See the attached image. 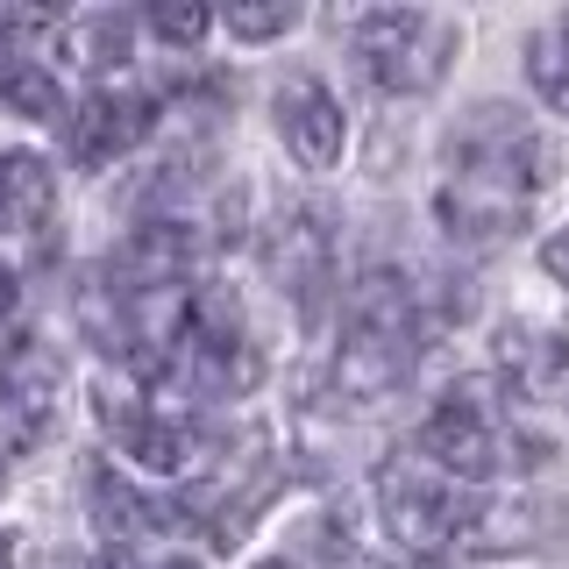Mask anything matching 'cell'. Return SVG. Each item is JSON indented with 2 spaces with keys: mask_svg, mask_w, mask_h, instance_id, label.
Listing matches in <instances>:
<instances>
[{
  "mask_svg": "<svg viewBox=\"0 0 569 569\" xmlns=\"http://www.w3.org/2000/svg\"><path fill=\"white\" fill-rule=\"evenodd\" d=\"M541 271H548V278H556L562 292H569V228H556V236L541 242Z\"/></svg>",
  "mask_w": 569,
  "mask_h": 569,
  "instance_id": "obj_21",
  "label": "cell"
},
{
  "mask_svg": "<svg viewBox=\"0 0 569 569\" xmlns=\"http://www.w3.org/2000/svg\"><path fill=\"white\" fill-rule=\"evenodd\" d=\"M58 385H64V363L36 342V335L0 349V441H8V449L43 441L50 413H58Z\"/></svg>",
  "mask_w": 569,
  "mask_h": 569,
  "instance_id": "obj_7",
  "label": "cell"
},
{
  "mask_svg": "<svg viewBox=\"0 0 569 569\" xmlns=\"http://www.w3.org/2000/svg\"><path fill=\"white\" fill-rule=\"evenodd\" d=\"M520 449H541V441H527L520 427L506 420V406L491 399V385H456L420 427V456L435 462L441 477H462V485H485V477L527 462Z\"/></svg>",
  "mask_w": 569,
  "mask_h": 569,
  "instance_id": "obj_3",
  "label": "cell"
},
{
  "mask_svg": "<svg viewBox=\"0 0 569 569\" xmlns=\"http://www.w3.org/2000/svg\"><path fill=\"white\" fill-rule=\"evenodd\" d=\"M8 307H14V271L0 263V313H8Z\"/></svg>",
  "mask_w": 569,
  "mask_h": 569,
  "instance_id": "obj_22",
  "label": "cell"
},
{
  "mask_svg": "<svg viewBox=\"0 0 569 569\" xmlns=\"http://www.w3.org/2000/svg\"><path fill=\"white\" fill-rule=\"evenodd\" d=\"M299 22L292 0H236L228 8V36H242V43H271V36H284Z\"/></svg>",
  "mask_w": 569,
  "mask_h": 569,
  "instance_id": "obj_19",
  "label": "cell"
},
{
  "mask_svg": "<svg viewBox=\"0 0 569 569\" xmlns=\"http://www.w3.org/2000/svg\"><path fill=\"white\" fill-rule=\"evenodd\" d=\"M150 29L164 36V43L186 50V43H200V36L213 29V14L207 8H186V0H178V8H171V0H157V8H150Z\"/></svg>",
  "mask_w": 569,
  "mask_h": 569,
  "instance_id": "obj_20",
  "label": "cell"
},
{
  "mask_svg": "<svg viewBox=\"0 0 569 569\" xmlns=\"http://www.w3.org/2000/svg\"><path fill=\"white\" fill-rule=\"evenodd\" d=\"M498 363H506L512 391L541 406H569V335H548V328H506L498 342Z\"/></svg>",
  "mask_w": 569,
  "mask_h": 569,
  "instance_id": "obj_13",
  "label": "cell"
},
{
  "mask_svg": "<svg viewBox=\"0 0 569 569\" xmlns=\"http://www.w3.org/2000/svg\"><path fill=\"white\" fill-rule=\"evenodd\" d=\"M263 263H271L278 292L313 320L320 299H328V284H335V236H328V221H320L313 207H292L271 236H263Z\"/></svg>",
  "mask_w": 569,
  "mask_h": 569,
  "instance_id": "obj_8",
  "label": "cell"
},
{
  "mask_svg": "<svg viewBox=\"0 0 569 569\" xmlns=\"http://www.w3.org/2000/svg\"><path fill=\"white\" fill-rule=\"evenodd\" d=\"M349 36L378 93H435L462 43V29L449 14H427V8H370V14H356Z\"/></svg>",
  "mask_w": 569,
  "mask_h": 569,
  "instance_id": "obj_4",
  "label": "cell"
},
{
  "mask_svg": "<svg viewBox=\"0 0 569 569\" xmlns=\"http://www.w3.org/2000/svg\"><path fill=\"white\" fill-rule=\"evenodd\" d=\"M150 569H186V562H150Z\"/></svg>",
  "mask_w": 569,
  "mask_h": 569,
  "instance_id": "obj_25",
  "label": "cell"
},
{
  "mask_svg": "<svg viewBox=\"0 0 569 569\" xmlns=\"http://www.w3.org/2000/svg\"><path fill=\"white\" fill-rule=\"evenodd\" d=\"M86 506H93V527L107 548H136V541H157L178 512L157 506V498H142L129 477H114L107 462H86Z\"/></svg>",
  "mask_w": 569,
  "mask_h": 569,
  "instance_id": "obj_12",
  "label": "cell"
},
{
  "mask_svg": "<svg viewBox=\"0 0 569 569\" xmlns=\"http://www.w3.org/2000/svg\"><path fill=\"white\" fill-rule=\"evenodd\" d=\"M420 356V313H413V284L399 271H363L349 284L342 307V349H335V391L349 406H378L406 385Z\"/></svg>",
  "mask_w": 569,
  "mask_h": 569,
  "instance_id": "obj_2",
  "label": "cell"
},
{
  "mask_svg": "<svg viewBox=\"0 0 569 569\" xmlns=\"http://www.w3.org/2000/svg\"><path fill=\"white\" fill-rule=\"evenodd\" d=\"M413 569H449V562H413Z\"/></svg>",
  "mask_w": 569,
  "mask_h": 569,
  "instance_id": "obj_24",
  "label": "cell"
},
{
  "mask_svg": "<svg viewBox=\"0 0 569 569\" xmlns=\"http://www.w3.org/2000/svg\"><path fill=\"white\" fill-rule=\"evenodd\" d=\"M378 512H385V533L399 548H413V556L435 562V548H449L470 533L477 512L456 498V485L441 470H420L413 456H399V462H385L378 470Z\"/></svg>",
  "mask_w": 569,
  "mask_h": 569,
  "instance_id": "obj_5",
  "label": "cell"
},
{
  "mask_svg": "<svg viewBox=\"0 0 569 569\" xmlns=\"http://www.w3.org/2000/svg\"><path fill=\"white\" fill-rule=\"evenodd\" d=\"M0 100L22 107L29 121H58V114H64V86H58V71H43V64H29V58L0 71Z\"/></svg>",
  "mask_w": 569,
  "mask_h": 569,
  "instance_id": "obj_18",
  "label": "cell"
},
{
  "mask_svg": "<svg viewBox=\"0 0 569 569\" xmlns=\"http://www.w3.org/2000/svg\"><path fill=\"white\" fill-rule=\"evenodd\" d=\"M263 491H271V441H263L257 427H249V435H242V449L221 462V477H213V485H200V491L186 498V512H200L213 541H236V533L249 527V506H257Z\"/></svg>",
  "mask_w": 569,
  "mask_h": 569,
  "instance_id": "obj_9",
  "label": "cell"
},
{
  "mask_svg": "<svg viewBox=\"0 0 569 569\" xmlns=\"http://www.w3.org/2000/svg\"><path fill=\"white\" fill-rule=\"evenodd\" d=\"M257 569H292V562H257Z\"/></svg>",
  "mask_w": 569,
  "mask_h": 569,
  "instance_id": "obj_26",
  "label": "cell"
},
{
  "mask_svg": "<svg viewBox=\"0 0 569 569\" xmlns=\"http://www.w3.org/2000/svg\"><path fill=\"white\" fill-rule=\"evenodd\" d=\"M64 58L71 64H86V71H114L121 58H129V43H136V22L129 14H114V8H100V14H79V22H64Z\"/></svg>",
  "mask_w": 569,
  "mask_h": 569,
  "instance_id": "obj_16",
  "label": "cell"
},
{
  "mask_svg": "<svg viewBox=\"0 0 569 569\" xmlns=\"http://www.w3.org/2000/svg\"><path fill=\"white\" fill-rule=\"evenodd\" d=\"M278 136L307 171H328L335 157H342V136H349L342 107H335V93L313 79V71H292V79L278 86Z\"/></svg>",
  "mask_w": 569,
  "mask_h": 569,
  "instance_id": "obj_10",
  "label": "cell"
},
{
  "mask_svg": "<svg viewBox=\"0 0 569 569\" xmlns=\"http://www.w3.org/2000/svg\"><path fill=\"white\" fill-rule=\"evenodd\" d=\"M527 79L556 114H569V14H556L548 29L527 36Z\"/></svg>",
  "mask_w": 569,
  "mask_h": 569,
  "instance_id": "obj_17",
  "label": "cell"
},
{
  "mask_svg": "<svg viewBox=\"0 0 569 569\" xmlns=\"http://www.w3.org/2000/svg\"><path fill=\"white\" fill-rule=\"evenodd\" d=\"M50 213H58V171L36 150H0V228L36 236Z\"/></svg>",
  "mask_w": 569,
  "mask_h": 569,
  "instance_id": "obj_14",
  "label": "cell"
},
{
  "mask_svg": "<svg viewBox=\"0 0 569 569\" xmlns=\"http://www.w3.org/2000/svg\"><path fill=\"white\" fill-rule=\"evenodd\" d=\"M79 328H86V342H93L100 356H114V363H129L136 342H129V299H121V284L93 271L79 284Z\"/></svg>",
  "mask_w": 569,
  "mask_h": 569,
  "instance_id": "obj_15",
  "label": "cell"
},
{
  "mask_svg": "<svg viewBox=\"0 0 569 569\" xmlns=\"http://www.w3.org/2000/svg\"><path fill=\"white\" fill-rule=\"evenodd\" d=\"M0 569H14V533H0Z\"/></svg>",
  "mask_w": 569,
  "mask_h": 569,
  "instance_id": "obj_23",
  "label": "cell"
},
{
  "mask_svg": "<svg viewBox=\"0 0 569 569\" xmlns=\"http://www.w3.org/2000/svg\"><path fill=\"white\" fill-rule=\"evenodd\" d=\"M93 413H100L107 435H114V449H121V456H136L142 470H157V477L186 470V462L200 456V427H192L186 413H171V406L136 399V391H114V385H107Z\"/></svg>",
  "mask_w": 569,
  "mask_h": 569,
  "instance_id": "obj_6",
  "label": "cell"
},
{
  "mask_svg": "<svg viewBox=\"0 0 569 569\" xmlns=\"http://www.w3.org/2000/svg\"><path fill=\"white\" fill-rule=\"evenodd\" d=\"M150 129H157L150 93H136V86H100V93L71 114V150H79L86 164H114V157H129Z\"/></svg>",
  "mask_w": 569,
  "mask_h": 569,
  "instance_id": "obj_11",
  "label": "cell"
},
{
  "mask_svg": "<svg viewBox=\"0 0 569 569\" xmlns=\"http://www.w3.org/2000/svg\"><path fill=\"white\" fill-rule=\"evenodd\" d=\"M548 178V142L533 121L506 100H485L449 129V192H441V221L462 242H498L520 228L527 200Z\"/></svg>",
  "mask_w": 569,
  "mask_h": 569,
  "instance_id": "obj_1",
  "label": "cell"
}]
</instances>
